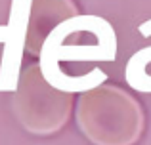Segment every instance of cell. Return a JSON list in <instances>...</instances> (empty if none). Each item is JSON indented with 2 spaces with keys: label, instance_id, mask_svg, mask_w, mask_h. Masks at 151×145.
<instances>
[{
  "label": "cell",
  "instance_id": "obj_1",
  "mask_svg": "<svg viewBox=\"0 0 151 145\" xmlns=\"http://www.w3.org/2000/svg\"><path fill=\"white\" fill-rule=\"evenodd\" d=\"M77 126L92 145H136L145 128L142 103L115 84L78 94Z\"/></svg>",
  "mask_w": 151,
  "mask_h": 145
},
{
  "label": "cell",
  "instance_id": "obj_2",
  "mask_svg": "<svg viewBox=\"0 0 151 145\" xmlns=\"http://www.w3.org/2000/svg\"><path fill=\"white\" fill-rule=\"evenodd\" d=\"M75 96L77 94L54 88L37 61L21 71L12 97V111L25 132L42 138L54 136L69 122Z\"/></svg>",
  "mask_w": 151,
  "mask_h": 145
},
{
  "label": "cell",
  "instance_id": "obj_3",
  "mask_svg": "<svg viewBox=\"0 0 151 145\" xmlns=\"http://www.w3.org/2000/svg\"><path fill=\"white\" fill-rule=\"evenodd\" d=\"M33 0H14L12 17L6 29V46H4V61L0 73V90L15 92L19 76H21V57L25 54L27 27H29V14Z\"/></svg>",
  "mask_w": 151,
  "mask_h": 145
},
{
  "label": "cell",
  "instance_id": "obj_4",
  "mask_svg": "<svg viewBox=\"0 0 151 145\" xmlns=\"http://www.w3.org/2000/svg\"><path fill=\"white\" fill-rule=\"evenodd\" d=\"M81 14L73 0H33L27 27L25 52L33 57H40L46 38L67 19Z\"/></svg>",
  "mask_w": 151,
  "mask_h": 145
},
{
  "label": "cell",
  "instance_id": "obj_5",
  "mask_svg": "<svg viewBox=\"0 0 151 145\" xmlns=\"http://www.w3.org/2000/svg\"><path fill=\"white\" fill-rule=\"evenodd\" d=\"M138 33H140L144 38H149V36H151V19L144 21L140 27H138Z\"/></svg>",
  "mask_w": 151,
  "mask_h": 145
}]
</instances>
